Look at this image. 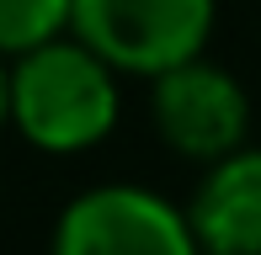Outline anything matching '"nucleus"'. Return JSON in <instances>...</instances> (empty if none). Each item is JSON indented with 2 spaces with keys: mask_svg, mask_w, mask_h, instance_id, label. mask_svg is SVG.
<instances>
[{
  "mask_svg": "<svg viewBox=\"0 0 261 255\" xmlns=\"http://www.w3.org/2000/svg\"><path fill=\"white\" fill-rule=\"evenodd\" d=\"M11 122L32 149L80 154L117 122V80L80 38H43L11 64Z\"/></svg>",
  "mask_w": 261,
  "mask_h": 255,
  "instance_id": "nucleus-1",
  "label": "nucleus"
},
{
  "mask_svg": "<svg viewBox=\"0 0 261 255\" xmlns=\"http://www.w3.org/2000/svg\"><path fill=\"white\" fill-rule=\"evenodd\" d=\"M69 27L112 69L155 80L208 48L213 0H75Z\"/></svg>",
  "mask_w": 261,
  "mask_h": 255,
  "instance_id": "nucleus-2",
  "label": "nucleus"
},
{
  "mask_svg": "<svg viewBox=\"0 0 261 255\" xmlns=\"http://www.w3.org/2000/svg\"><path fill=\"white\" fill-rule=\"evenodd\" d=\"M192 224L144 186L80 192L54 229V255H192Z\"/></svg>",
  "mask_w": 261,
  "mask_h": 255,
  "instance_id": "nucleus-3",
  "label": "nucleus"
},
{
  "mask_svg": "<svg viewBox=\"0 0 261 255\" xmlns=\"http://www.w3.org/2000/svg\"><path fill=\"white\" fill-rule=\"evenodd\" d=\"M155 128L160 138L187 160H219L245 144L251 101L229 69L208 64L203 53L187 64H171L155 75Z\"/></svg>",
  "mask_w": 261,
  "mask_h": 255,
  "instance_id": "nucleus-4",
  "label": "nucleus"
},
{
  "mask_svg": "<svg viewBox=\"0 0 261 255\" xmlns=\"http://www.w3.org/2000/svg\"><path fill=\"white\" fill-rule=\"evenodd\" d=\"M192 239L208 250L261 255V149H229L208 160V176L187 207Z\"/></svg>",
  "mask_w": 261,
  "mask_h": 255,
  "instance_id": "nucleus-5",
  "label": "nucleus"
},
{
  "mask_svg": "<svg viewBox=\"0 0 261 255\" xmlns=\"http://www.w3.org/2000/svg\"><path fill=\"white\" fill-rule=\"evenodd\" d=\"M75 0H0V53H21L69 27Z\"/></svg>",
  "mask_w": 261,
  "mask_h": 255,
  "instance_id": "nucleus-6",
  "label": "nucleus"
},
{
  "mask_svg": "<svg viewBox=\"0 0 261 255\" xmlns=\"http://www.w3.org/2000/svg\"><path fill=\"white\" fill-rule=\"evenodd\" d=\"M11 122V69H6V59H0V128Z\"/></svg>",
  "mask_w": 261,
  "mask_h": 255,
  "instance_id": "nucleus-7",
  "label": "nucleus"
},
{
  "mask_svg": "<svg viewBox=\"0 0 261 255\" xmlns=\"http://www.w3.org/2000/svg\"><path fill=\"white\" fill-rule=\"evenodd\" d=\"M192 255H240V250H208V245H197Z\"/></svg>",
  "mask_w": 261,
  "mask_h": 255,
  "instance_id": "nucleus-8",
  "label": "nucleus"
}]
</instances>
